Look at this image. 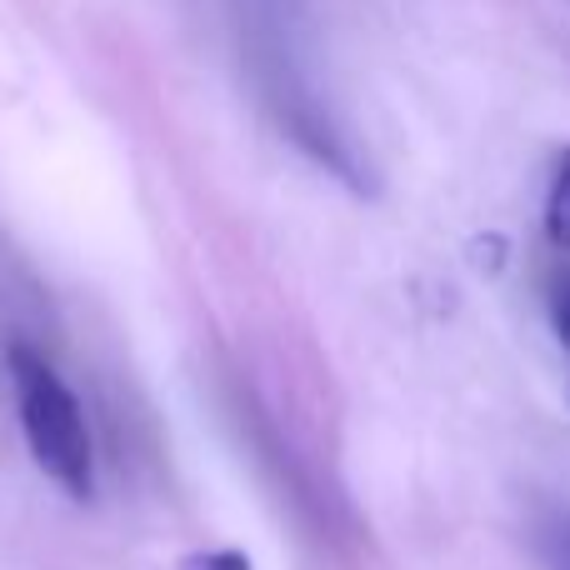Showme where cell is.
Returning <instances> with one entry per match:
<instances>
[{
    "instance_id": "obj_4",
    "label": "cell",
    "mask_w": 570,
    "mask_h": 570,
    "mask_svg": "<svg viewBox=\"0 0 570 570\" xmlns=\"http://www.w3.org/2000/svg\"><path fill=\"white\" fill-rule=\"evenodd\" d=\"M541 556L551 570H570V521L566 515H551L541 525Z\"/></svg>"
},
{
    "instance_id": "obj_1",
    "label": "cell",
    "mask_w": 570,
    "mask_h": 570,
    "mask_svg": "<svg viewBox=\"0 0 570 570\" xmlns=\"http://www.w3.org/2000/svg\"><path fill=\"white\" fill-rule=\"evenodd\" d=\"M6 371L16 385V415L26 451L70 501H90L96 495V451H90L86 411H80L76 391L66 375L26 341L6 345Z\"/></svg>"
},
{
    "instance_id": "obj_5",
    "label": "cell",
    "mask_w": 570,
    "mask_h": 570,
    "mask_svg": "<svg viewBox=\"0 0 570 570\" xmlns=\"http://www.w3.org/2000/svg\"><path fill=\"white\" fill-rule=\"evenodd\" d=\"M180 570H256L250 566L246 551H230V546H220V551H196L180 561Z\"/></svg>"
},
{
    "instance_id": "obj_2",
    "label": "cell",
    "mask_w": 570,
    "mask_h": 570,
    "mask_svg": "<svg viewBox=\"0 0 570 570\" xmlns=\"http://www.w3.org/2000/svg\"><path fill=\"white\" fill-rule=\"evenodd\" d=\"M546 236H551L556 250L570 256V146L561 150L551 170V190H546Z\"/></svg>"
},
{
    "instance_id": "obj_3",
    "label": "cell",
    "mask_w": 570,
    "mask_h": 570,
    "mask_svg": "<svg viewBox=\"0 0 570 570\" xmlns=\"http://www.w3.org/2000/svg\"><path fill=\"white\" fill-rule=\"evenodd\" d=\"M546 305H551V325H556V341L570 355V266H561L546 285Z\"/></svg>"
}]
</instances>
